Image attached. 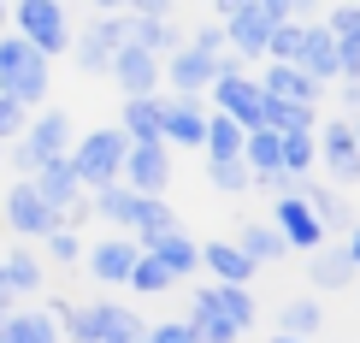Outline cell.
Returning <instances> with one entry per match:
<instances>
[{
	"instance_id": "1",
	"label": "cell",
	"mask_w": 360,
	"mask_h": 343,
	"mask_svg": "<svg viewBox=\"0 0 360 343\" xmlns=\"http://www.w3.org/2000/svg\"><path fill=\"white\" fill-rule=\"evenodd\" d=\"M48 83H53V59H41L24 36H0V95L36 113L48 101Z\"/></svg>"
},
{
	"instance_id": "2",
	"label": "cell",
	"mask_w": 360,
	"mask_h": 343,
	"mask_svg": "<svg viewBox=\"0 0 360 343\" xmlns=\"http://www.w3.org/2000/svg\"><path fill=\"white\" fill-rule=\"evenodd\" d=\"M124 154H130V142H124V130L118 125H95L89 137H77L71 142V172H77V184L95 196V189H107V184H118V172H124Z\"/></svg>"
},
{
	"instance_id": "3",
	"label": "cell",
	"mask_w": 360,
	"mask_h": 343,
	"mask_svg": "<svg viewBox=\"0 0 360 343\" xmlns=\"http://www.w3.org/2000/svg\"><path fill=\"white\" fill-rule=\"evenodd\" d=\"M6 24H12V36H24L41 59L71 54V18H65V0H18Z\"/></svg>"
},
{
	"instance_id": "4",
	"label": "cell",
	"mask_w": 360,
	"mask_h": 343,
	"mask_svg": "<svg viewBox=\"0 0 360 343\" xmlns=\"http://www.w3.org/2000/svg\"><path fill=\"white\" fill-rule=\"evenodd\" d=\"M71 154V113H30V125H24V137L12 142V160H18V172H41L48 160H65Z\"/></svg>"
},
{
	"instance_id": "5",
	"label": "cell",
	"mask_w": 360,
	"mask_h": 343,
	"mask_svg": "<svg viewBox=\"0 0 360 343\" xmlns=\"http://www.w3.org/2000/svg\"><path fill=\"white\" fill-rule=\"evenodd\" d=\"M124 42H130V24H124V12H101L95 24H83L77 36H71V54H77V71H89V77H107Z\"/></svg>"
},
{
	"instance_id": "6",
	"label": "cell",
	"mask_w": 360,
	"mask_h": 343,
	"mask_svg": "<svg viewBox=\"0 0 360 343\" xmlns=\"http://www.w3.org/2000/svg\"><path fill=\"white\" fill-rule=\"evenodd\" d=\"M118 184H124L130 196H166L172 189V148L166 142H130Z\"/></svg>"
},
{
	"instance_id": "7",
	"label": "cell",
	"mask_w": 360,
	"mask_h": 343,
	"mask_svg": "<svg viewBox=\"0 0 360 343\" xmlns=\"http://www.w3.org/2000/svg\"><path fill=\"white\" fill-rule=\"evenodd\" d=\"M213 113L219 118H231V125H243V130H266V95H260V83L248 77H213Z\"/></svg>"
},
{
	"instance_id": "8",
	"label": "cell",
	"mask_w": 360,
	"mask_h": 343,
	"mask_svg": "<svg viewBox=\"0 0 360 343\" xmlns=\"http://www.w3.org/2000/svg\"><path fill=\"white\" fill-rule=\"evenodd\" d=\"M213 77H219V59H213V54H201V48H189V42L160 59V83H172V95L201 101L207 89H213Z\"/></svg>"
},
{
	"instance_id": "9",
	"label": "cell",
	"mask_w": 360,
	"mask_h": 343,
	"mask_svg": "<svg viewBox=\"0 0 360 343\" xmlns=\"http://www.w3.org/2000/svg\"><path fill=\"white\" fill-rule=\"evenodd\" d=\"M313 137H319V166L331 172V184H360V142H354V118H325Z\"/></svg>"
},
{
	"instance_id": "10",
	"label": "cell",
	"mask_w": 360,
	"mask_h": 343,
	"mask_svg": "<svg viewBox=\"0 0 360 343\" xmlns=\"http://www.w3.org/2000/svg\"><path fill=\"white\" fill-rule=\"evenodd\" d=\"M207 137V107L201 101H189V95H160V142L172 148H201Z\"/></svg>"
},
{
	"instance_id": "11",
	"label": "cell",
	"mask_w": 360,
	"mask_h": 343,
	"mask_svg": "<svg viewBox=\"0 0 360 343\" xmlns=\"http://www.w3.org/2000/svg\"><path fill=\"white\" fill-rule=\"evenodd\" d=\"M272 225L283 231L290 255H313V249L331 243V237H325V225L313 219V207H307L302 196H278V201H272Z\"/></svg>"
},
{
	"instance_id": "12",
	"label": "cell",
	"mask_w": 360,
	"mask_h": 343,
	"mask_svg": "<svg viewBox=\"0 0 360 343\" xmlns=\"http://www.w3.org/2000/svg\"><path fill=\"white\" fill-rule=\"evenodd\" d=\"M6 225L18 231V237H41V243H48V237H53L59 225H65V219H59L53 207L41 201L36 189H30V177H18V184L6 189Z\"/></svg>"
},
{
	"instance_id": "13",
	"label": "cell",
	"mask_w": 360,
	"mask_h": 343,
	"mask_svg": "<svg viewBox=\"0 0 360 343\" xmlns=\"http://www.w3.org/2000/svg\"><path fill=\"white\" fill-rule=\"evenodd\" d=\"M107 77L118 83V95H124V101H142V95H160V89H166V83H160V59L142 54L136 42H124V48H118V59H112Z\"/></svg>"
},
{
	"instance_id": "14",
	"label": "cell",
	"mask_w": 360,
	"mask_h": 343,
	"mask_svg": "<svg viewBox=\"0 0 360 343\" xmlns=\"http://www.w3.org/2000/svg\"><path fill=\"white\" fill-rule=\"evenodd\" d=\"M290 66L302 71L307 83H319V89L337 83V36H331L325 24H307V30H302V48H295Z\"/></svg>"
},
{
	"instance_id": "15",
	"label": "cell",
	"mask_w": 360,
	"mask_h": 343,
	"mask_svg": "<svg viewBox=\"0 0 360 343\" xmlns=\"http://www.w3.org/2000/svg\"><path fill=\"white\" fill-rule=\"evenodd\" d=\"M325 30L337 36V83H360V6H354V0L331 6Z\"/></svg>"
},
{
	"instance_id": "16",
	"label": "cell",
	"mask_w": 360,
	"mask_h": 343,
	"mask_svg": "<svg viewBox=\"0 0 360 343\" xmlns=\"http://www.w3.org/2000/svg\"><path fill=\"white\" fill-rule=\"evenodd\" d=\"M272 30H278L272 12L248 6V12H236V18H224V42H231V54L248 66V59H266V42H272Z\"/></svg>"
},
{
	"instance_id": "17",
	"label": "cell",
	"mask_w": 360,
	"mask_h": 343,
	"mask_svg": "<svg viewBox=\"0 0 360 343\" xmlns=\"http://www.w3.org/2000/svg\"><path fill=\"white\" fill-rule=\"evenodd\" d=\"M142 201H148V196H130L124 184H107V189H95V196H89V213L107 219V225H118V237H136V225H142Z\"/></svg>"
},
{
	"instance_id": "18",
	"label": "cell",
	"mask_w": 360,
	"mask_h": 343,
	"mask_svg": "<svg viewBox=\"0 0 360 343\" xmlns=\"http://www.w3.org/2000/svg\"><path fill=\"white\" fill-rule=\"evenodd\" d=\"M136 255H142L136 237H107V243L89 249V273H95L101 285L118 290V285H130V266H136Z\"/></svg>"
},
{
	"instance_id": "19",
	"label": "cell",
	"mask_w": 360,
	"mask_h": 343,
	"mask_svg": "<svg viewBox=\"0 0 360 343\" xmlns=\"http://www.w3.org/2000/svg\"><path fill=\"white\" fill-rule=\"evenodd\" d=\"M290 196H302V201L313 207V219L325 225V237H331V231H349V225H354V207L342 201V189H337V184H307V177H302V184H295Z\"/></svg>"
},
{
	"instance_id": "20",
	"label": "cell",
	"mask_w": 360,
	"mask_h": 343,
	"mask_svg": "<svg viewBox=\"0 0 360 343\" xmlns=\"http://www.w3.org/2000/svg\"><path fill=\"white\" fill-rule=\"evenodd\" d=\"M260 83V95H272V101H302V107H319V95L325 89L319 83H307L295 66H283V59H266V77H254Z\"/></svg>"
},
{
	"instance_id": "21",
	"label": "cell",
	"mask_w": 360,
	"mask_h": 343,
	"mask_svg": "<svg viewBox=\"0 0 360 343\" xmlns=\"http://www.w3.org/2000/svg\"><path fill=\"white\" fill-rule=\"evenodd\" d=\"M201 266L213 273V285H254V273H260V266H254L236 243H224V237L201 243Z\"/></svg>"
},
{
	"instance_id": "22",
	"label": "cell",
	"mask_w": 360,
	"mask_h": 343,
	"mask_svg": "<svg viewBox=\"0 0 360 343\" xmlns=\"http://www.w3.org/2000/svg\"><path fill=\"white\" fill-rule=\"evenodd\" d=\"M142 255H154V261H160V266H166V273L177 278V285H184L195 266H201V243H195V237H189L184 225H177V231H166V237H154V243H148Z\"/></svg>"
},
{
	"instance_id": "23",
	"label": "cell",
	"mask_w": 360,
	"mask_h": 343,
	"mask_svg": "<svg viewBox=\"0 0 360 343\" xmlns=\"http://www.w3.org/2000/svg\"><path fill=\"white\" fill-rule=\"evenodd\" d=\"M0 343H59V320L48 308H12L6 325H0Z\"/></svg>"
},
{
	"instance_id": "24",
	"label": "cell",
	"mask_w": 360,
	"mask_h": 343,
	"mask_svg": "<svg viewBox=\"0 0 360 343\" xmlns=\"http://www.w3.org/2000/svg\"><path fill=\"white\" fill-rule=\"evenodd\" d=\"M236 249L254 261V266H272V261H290V243H283V231L272 219H248L243 231H236Z\"/></svg>"
},
{
	"instance_id": "25",
	"label": "cell",
	"mask_w": 360,
	"mask_h": 343,
	"mask_svg": "<svg viewBox=\"0 0 360 343\" xmlns=\"http://www.w3.org/2000/svg\"><path fill=\"white\" fill-rule=\"evenodd\" d=\"M118 302H89V308H65L59 314V343H101L107 337V320H112Z\"/></svg>"
},
{
	"instance_id": "26",
	"label": "cell",
	"mask_w": 360,
	"mask_h": 343,
	"mask_svg": "<svg viewBox=\"0 0 360 343\" xmlns=\"http://www.w3.org/2000/svg\"><path fill=\"white\" fill-rule=\"evenodd\" d=\"M307 261H313V266H307L313 290H349V285H354V273H360V266H354L349 255H342V243H325V249H313Z\"/></svg>"
},
{
	"instance_id": "27",
	"label": "cell",
	"mask_w": 360,
	"mask_h": 343,
	"mask_svg": "<svg viewBox=\"0 0 360 343\" xmlns=\"http://www.w3.org/2000/svg\"><path fill=\"white\" fill-rule=\"evenodd\" d=\"M184 320L195 325V337H201V343H236V337H243V332H236V325H231V320H224L219 308H213V296H207V285L189 296V314H184Z\"/></svg>"
},
{
	"instance_id": "28",
	"label": "cell",
	"mask_w": 360,
	"mask_h": 343,
	"mask_svg": "<svg viewBox=\"0 0 360 343\" xmlns=\"http://www.w3.org/2000/svg\"><path fill=\"white\" fill-rule=\"evenodd\" d=\"M319 325H325L319 296H295V302L278 308V337H302V343H313V337H319Z\"/></svg>"
},
{
	"instance_id": "29",
	"label": "cell",
	"mask_w": 360,
	"mask_h": 343,
	"mask_svg": "<svg viewBox=\"0 0 360 343\" xmlns=\"http://www.w3.org/2000/svg\"><path fill=\"white\" fill-rule=\"evenodd\" d=\"M118 130H124V142H160V95L124 101V113H118Z\"/></svg>"
},
{
	"instance_id": "30",
	"label": "cell",
	"mask_w": 360,
	"mask_h": 343,
	"mask_svg": "<svg viewBox=\"0 0 360 343\" xmlns=\"http://www.w3.org/2000/svg\"><path fill=\"white\" fill-rule=\"evenodd\" d=\"M207 296H213V308L236 325V332H248L254 314H260V302H254V290H248V285H207Z\"/></svg>"
},
{
	"instance_id": "31",
	"label": "cell",
	"mask_w": 360,
	"mask_h": 343,
	"mask_svg": "<svg viewBox=\"0 0 360 343\" xmlns=\"http://www.w3.org/2000/svg\"><path fill=\"white\" fill-rule=\"evenodd\" d=\"M124 24H130V42H136L142 54H154V59H166L172 48H184L172 18H124Z\"/></svg>"
},
{
	"instance_id": "32",
	"label": "cell",
	"mask_w": 360,
	"mask_h": 343,
	"mask_svg": "<svg viewBox=\"0 0 360 343\" xmlns=\"http://www.w3.org/2000/svg\"><path fill=\"white\" fill-rule=\"evenodd\" d=\"M243 142H248V130L243 125H231V118H219V113H207V160H243Z\"/></svg>"
},
{
	"instance_id": "33",
	"label": "cell",
	"mask_w": 360,
	"mask_h": 343,
	"mask_svg": "<svg viewBox=\"0 0 360 343\" xmlns=\"http://www.w3.org/2000/svg\"><path fill=\"white\" fill-rule=\"evenodd\" d=\"M319 125V107H302V101H272L266 95V130L290 137V130H313Z\"/></svg>"
},
{
	"instance_id": "34",
	"label": "cell",
	"mask_w": 360,
	"mask_h": 343,
	"mask_svg": "<svg viewBox=\"0 0 360 343\" xmlns=\"http://www.w3.org/2000/svg\"><path fill=\"white\" fill-rule=\"evenodd\" d=\"M283 148V177H307L313 160H319V137L313 130H290V137H278Z\"/></svg>"
},
{
	"instance_id": "35",
	"label": "cell",
	"mask_w": 360,
	"mask_h": 343,
	"mask_svg": "<svg viewBox=\"0 0 360 343\" xmlns=\"http://www.w3.org/2000/svg\"><path fill=\"white\" fill-rule=\"evenodd\" d=\"M0 273H6V285H12V290H18V296H24V302H30V296H36V290H41V261H36V255H30V249H12V255H6V261H0Z\"/></svg>"
},
{
	"instance_id": "36",
	"label": "cell",
	"mask_w": 360,
	"mask_h": 343,
	"mask_svg": "<svg viewBox=\"0 0 360 343\" xmlns=\"http://www.w3.org/2000/svg\"><path fill=\"white\" fill-rule=\"evenodd\" d=\"M166 231H177L172 201H166V196H148V201H142V225H136V249H148L154 237H166Z\"/></svg>"
},
{
	"instance_id": "37",
	"label": "cell",
	"mask_w": 360,
	"mask_h": 343,
	"mask_svg": "<svg viewBox=\"0 0 360 343\" xmlns=\"http://www.w3.org/2000/svg\"><path fill=\"white\" fill-rule=\"evenodd\" d=\"M207 184L219 196H243V189H254V177H248L243 160H207Z\"/></svg>"
},
{
	"instance_id": "38",
	"label": "cell",
	"mask_w": 360,
	"mask_h": 343,
	"mask_svg": "<svg viewBox=\"0 0 360 343\" xmlns=\"http://www.w3.org/2000/svg\"><path fill=\"white\" fill-rule=\"evenodd\" d=\"M172 285H177V278L154 255H136V266H130V290H136V296H160V290H172Z\"/></svg>"
},
{
	"instance_id": "39",
	"label": "cell",
	"mask_w": 360,
	"mask_h": 343,
	"mask_svg": "<svg viewBox=\"0 0 360 343\" xmlns=\"http://www.w3.org/2000/svg\"><path fill=\"white\" fill-rule=\"evenodd\" d=\"M101 343H148V320H142V314H130V308H112L107 337H101Z\"/></svg>"
},
{
	"instance_id": "40",
	"label": "cell",
	"mask_w": 360,
	"mask_h": 343,
	"mask_svg": "<svg viewBox=\"0 0 360 343\" xmlns=\"http://www.w3.org/2000/svg\"><path fill=\"white\" fill-rule=\"evenodd\" d=\"M302 30H307V24H295V18H278L272 42H266V59H283V66H290V59H295V48H302Z\"/></svg>"
},
{
	"instance_id": "41",
	"label": "cell",
	"mask_w": 360,
	"mask_h": 343,
	"mask_svg": "<svg viewBox=\"0 0 360 343\" xmlns=\"http://www.w3.org/2000/svg\"><path fill=\"white\" fill-rule=\"evenodd\" d=\"M24 125H30V107H18L12 95H0V148L18 142V137H24Z\"/></svg>"
},
{
	"instance_id": "42",
	"label": "cell",
	"mask_w": 360,
	"mask_h": 343,
	"mask_svg": "<svg viewBox=\"0 0 360 343\" xmlns=\"http://www.w3.org/2000/svg\"><path fill=\"white\" fill-rule=\"evenodd\" d=\"M148 343H201V337H195L189 320H160V325H148Z\"/></svg>"
},
{
	"instance_id": "43",
	"label": "cell",
	"mask_w": 360,
	"mask_h": 343,
	"mask_svg": "<svg viewBox=\"0 0 360 343\" xmlns=\"http://www.w3.org/2000/svg\"><path fill=\"white\" fill-rule=\"evenodd\" d=\"M48 255H53V261H77V255H83V237L71 231V225H59V231L48 237Z\"/></svg>"
},
{
	"instance_id": "44",
	"label": "cell",
	"mask_w": 360,
	"mask_h": 343,
	"mask_svg": "<svg viewBox=\"0 0 360 343\" xmlns=\"http://www.w3.org/2000/svg\"><path fill=\"white\" fill-rule=\"evenodd\" d=\"M189 48H201V54H224V48H231V42H224V24L213 18V24H201V30H195V36H189Z\"/></svg>"
},
{
	"instance_id": "45",
	"label": "cell",
	"mask_w": 360,
	"mask_h": 343,
	"mask_svg": "<svg viewBox=\"0 0 360 343\" xmlns=\"http://www.w3.org/2000/svg\"><path fill=\"white\" fill-rule=\"evenodd\" d=\"M177 0H124V18H172Z\"/></svg>"
},
{
	"instance_id": "46",
	"label": "cell",
	"mask_w": 360,
	"mask_h": 343,
	"mask_svg": "<svg viewBox=\"0 0 360 343\" xmlns=\"http://www.w3.org/2000/svg\"><path fill=\"white\" fill-rule=\"evenodd\" d=\"M337 95H342V118H354L360 113V83H337Z\"/></svg>"
},
{
	"instance_id": "47",
	"label": "cell",
	"mask_w": 360,
	"mask_h": 343,
	"mask_svg": "<svg viewBox=\"0 0 360 343\" xmlns=\"http://www.w3.org/2000/svg\"><path fill=\"white\" fill-rule=\"evenodd\" d=\"M325 6V0H290V18L295 24H313V12H319Z\"/></svg>"
},
{
	"instance_id": "48",
	"label": "cell",
	"mask_w": 360,
	"mask_h": 343,
	"mask_svg": "<svg viewBox=\"0 0 360 343\" xmlns=\"http://www.w3.org/2000/svg\"><path fill=\"white\" fill-rule=\"evenodd\" d=\"M12 308H24V296L6 285V273H0V314H12Z\"/></svg>"
},
{
	"instance_id": "49",
	"label": "cell",
	"mask_w": 360,
	"mask_h": 343,
	"mask_svg": "<svg viewBox=\"0 0 360 343\" xmlns=\"http://www.w3.org/2000/svg\"><path fill=\"white\" fill-rule=\"evenodd\" d=\"M248 6H254V0H213V12H219V24H224V18H236V12H248Z\"/></svg>"
},
{
	"instance_id": "50",
	"label": "cell",
	"mask_w": 360,
	"mask_h": 343,
	"mask_svg": "<svg viewBox=\"0 0 360 343\" xmlns=\"http://www.w3.org/2000/svg\"><path fill=\"white\" fill-rule=\"evenodd\" d=\"M342 255H349V261L360 266V219H354V225H349V243H342Z\"/></svg>"
},
{
	"instance_id": "51",
	"label": "cell",
	"mask_w": 360,
	"mask_h": 343,
	"mask_svg": "<svg viewBox=\"0 0 360 343\" xmlns=\"http://www.w3.org/2000/svg\"><path fill=\"white\" fill-rule=\"evenodd\" d=\"M260 12H272V18H290V0H254Z\"/></svg>"
},
{
	"instance_id": "52",
	"label": "cell",
	"mask_w": 360,
	"mask_h": 343,
	"mask_svg": "<svg viewBox=\"0 0 360 343\" xmlns=\"http://www.w3.org/2000/svg\"><path fill=\"white\" fill-rule=\"evenodd\" d=\"M95 6H101V12H124V0H95Z\"/></svg>"
},
{
	"instance_id": "53",
	"label": "cell",
	"mask_w": 360,
	"mask_h": 343,
	"mask_svg": "<svg viewBox=\"0 0 360 343\" xmlns=\"http://www.w3.org/2000/svg\"><path fill=\"white\" fill-rule=\"evenodd\" d=\"M6 18H12V6H6V0H0V30H6Z\"/></svg>"
},
{
	"instance_id": "54",
	"label": "cell",
	"mask_w": 360,
	"mask_h": 343,
	"mask_svg": "<svg viewBox=\"0 0 360 343\" xmlns=\"http://www.w3.org/2000/svg\"><path fill=\"white\" fill-rule=\"evenodd\" d=\"M272 343H302V337H272Z\"/></svg>"
},
{
	"instance_id": "55",
	"label": "cell",
	"mask_w": 360,
	"mask_h": 343,
	"mask_svg": "<svg viewBox=\"0 0 360 343\" xmlns=\"http://www.w3.org/2000/svg\"><path fill=\"white\" fill-rule=\"evenodd\" d=\"M354 142H360V118H354Z\"/></svg>"
},
{
	"instance_id": "56",
	"label": "cell",
	"mask_w": 360,
	"mask_h": 343,
	"mask_svg": "<svg viewBox=\"0 0 360 343\" xmlns=\"http://www.w3.org/2000/svg\"><path fill=\"white\" fill-rule=\"evenodd\" d=\"M354 6H360V0H354Z\"/></svg>"
}]
</instances>
